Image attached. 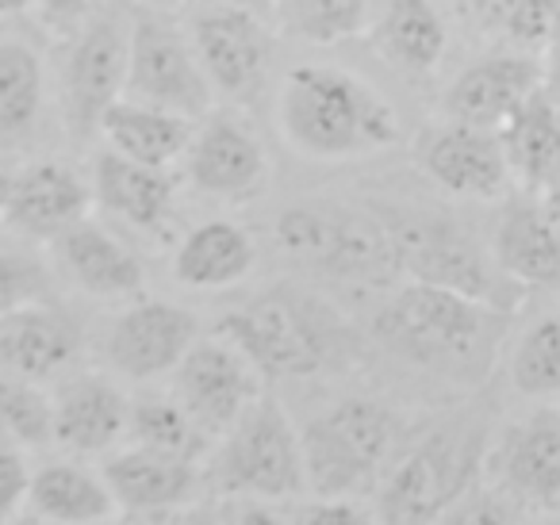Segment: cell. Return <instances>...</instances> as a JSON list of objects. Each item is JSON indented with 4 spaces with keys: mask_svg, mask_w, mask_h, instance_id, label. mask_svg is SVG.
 Segmentation results:
<instances>
[{
    "mask_svg": "<svg viewBox=\"0 0 560 525\" xmlns=\"http://www.w3.org/2000/svg\"><path fill=\"white\" fill-rule=\"evenodd\" d=\"M506 326L511 311L411 280L392 288L388 300L373 311L369 341L404 369L450 384H480L495 364Z\"/></svg>",
    "mask_w": 560,
    "mask_h": 525,
    "instance_id": "cell-1",
    "label": "cell"
},
{
    "mask_svg": "<svg viewBox=\"0 0 560 525\" xmlns=\"http://www.w3.org/2000/svg\"><path fill=\"white\" fill-rule=\"evenodd\" d=\"M215 334L249 357L265 384L338 376L353 369L369 346V334L335 303L300 284H272L223 311Z\"/></svg>",
    "mask_w": 560,
    "mask_h": 525,
    "instance_id": "cell-2",
    "label": "cell"
},
{
    "mask_svg": "<svg viewBox=\"0 0 560 525\" xmlns=\"http://www.w3.org/2000/svg\"><path fill=\"white\" fill-rule=\"evenodd\" d=\"M491 453V407L472 402L411 433L373 491L381 525H434L476 487Z\"/></svg>",
    "mask_w": 560,
    "mask_h": 525,
    "instance_id": "cell-3",
    "label": "cell"
},
{
    "mask_svg": "<svg viewBox=\"0 0 560 525\" xmlns=\"http://www.w3.org/2000/svg\"><path fill=\"white\" fill-rule=\"evenodd\" d=\"M280 131L315 162H350L399 142V116L342 66H296L280 85Z\"/></svg>",
    "mask_w": 560,
    "mask_h": 525,
    "instance_id": "cell-4",
    "label": "cell"
},
{
    "mask_svg": "<svg viewBox=\"0 0 560 525\" xmlns=\"http://www.w3.org/2000/svg\"><path fill=\"white\" fill-rule=\"evenodd\" d=\"M272 238L284 261L323 284L392 292L404 277L392 234L369 203L361 208L330 200L289 203L272 223Z\"/></svg>",
    "mask_w": 560,
    "mask_h": 525,
    "instance_id": "cell-5",
    "label": "cell"
},
{
    "mask_svg": "<svg viewBox=\"0 0 560 525\" xmlns=\"http://www.w3.org/2000/svg\"><path fill=\"white\" fill-rule=\"evenodd\" d=\"M411 438V422L373 395H342L300 425L312 494L373 499L376 483Z\"/></svg>",
    "mask_w": 560,
    "mask_h": 525,
    "instance_id": "cell-6",
    "label": "cell"
},
{
    "mask_svg": "<svg viewBox=\"0 0 560 525\" xmlns=\"http://www.w3.org/2000/svg\"><path fill=\"white\" fill-rule=\"evenodd\" d=\"M369 208L392 234L404 277L419 280V284L450 288V292L503 311H511L522 300V288L511 277H503L495 257L480 246V238L457 215L388 200H369Z\"/></svg>",
    "mask_w": 560,
    "mask_h": 525,
    "instance_id": "cell-7",
    "label": "cell"
},
{
    "mask_svg": "<svg viewBox=\"0 0 560 525\" xmlns=\"http://www.w3.org/2000/svg\"><path fill=\"white\" fill-rule=\"evenodd\" d=\"M203 479H208V499L292 502L307 491L300 425L280 407V399L261 395L219 438V445L203 460Z\"/></svg>",
    "mask_w": 560,
    "mask_h": 525,
    "instance_id": "cell-8",
    "label": "cell"
},
{
    "mask_svg": "<svg viewBox=\"0 0 560 525\" xmlns=\"http://www.w3.org/2000/svg\"><path fill=\"white\" fill-rule=\"evenodd\" d=\"M127 93L131 101L177 112L185 119H200L211 108V81L196 58L192 39L150 16H139L131 27Z\"/></svg>",
    "mask_w": 560,
    "mask_h": 525,
    "instance_id": "cell-9",
    "label": "cell"
},
{
    "mask_svg": "<svg viewBox=\"0 0 560 525\" xmlns=\"http://www.w3.org/2000/svg\"><path fill=\"white\" fill-rule=\"evenodd\" d=\"M196 341H200V318L192 311L170 300L139 295L131 300V307L112 318L104 334V361L116 376L150 384L177 372Z\"/></svg>",
    "mask_w": 560,
    "mask_h": 525,
    "instance_id": "cell-10",
    "label": "cell"
},
{
    "mask_svg": "<svg viewBox=\"0 0 560 525\" xmlns=\"http://www.w3.org/2000/svg\"><path fill=\"white\" fill-rule=\"evenodd\" d=\"M261 372L249 357L226 338H200L173 372V395L185 402L211 441H219L257 399H261Z\"/></svg>",
    "mask_w": 560,
    "mask_h": 525,
    "instance_id": "cell-11",
    "label": "cell"
},
{
    "mask_svg": "<svg viewBox=\"0 0 560 525\" xmlns=\"http://www.w3.org/2000/svg\"><path fill=\"white\" fill-rule=\"evenodd\" d=\"M127 58L131 35L116 16H101L73 43L62 66V119L73 142L101 135L104 116L119 104V93H127Z\"/></svg>",
    "mask_w": 560,
    "mask_h": 525,
    "instance_id": "cell-12",
    "label": "cell"
},
{
    "mask_svg": "<svg viewBox=\"0 0 560 525\" xmlns=\"http://www.w3.org/2000/svg\"><path fill=\"white\" fill-rule=\"evenodd\" d=\"M192 50L211 89L238 104H254L269 81L272 35L265 20L238 4H211L192 16Z\"/></svg>",
    "mask_w": 560,
    "mask_h": 525,
    "instance_id": "cell-13",
    "label": "cell"
},
{
    "mask_svg": "<svg viewBox=\"0 0 560 525\" xmlns=\"http://www.w3.org/2000/svg\"><path fill=\"white\" fill-rule=\"evenodd\" d=\"M185 177L196 192L223 203H249L269 188V154L234 116H211L185 150Z\"/></svg>",
    "mask_w": 560,
    "mask_h": 525,
    "instance_id": "cell-14",
    "label": "cell"
},
{
    "mask_svg": "<svg viewBox=\"0 0 560 525\" xmlns=\"http://www.w3.org/2000/svg\"><path fill=\"white\" fill-rule=\"evenodd\" d=\"M119 510H142V514H180L208 499L203 460L162 448L131 445L112 453L101 464Z\"/></svg>",
    "mask_w": 560,
    "mask_h": 525,
    "instance_id": "cell-15",
    "label": "cell"
},
{
    "mask_svg": "<svg viewBox=\"0 0 560 525\" xmlns=\"http://www.w3.org/2000/svg\"><path fill=\"white\" fill-rule=\"evenodd\" d=\"M81 349H85V334L78 315H70L55 300L32 303L16 315L0 318V372L9 376L47 384L78 364Z\"/></svg>",
    "mask_w": 560,
    "mask_h": 525,
    "instance_id": "cell-16",
    "label": "cell"
},
{
    "mask_svg": "<svg viewBox=\"0 0 560 525\" xmlns=\"http://www.w3.org/2000/svg\"><path fill=\"white\" fill-rule=\"evenodd\" d=\"M419 165L438 188L460 200H499L511 177L499 135L457 119L419 142Z\"/></svg>",
    "mask_w": 560,
    "mask_h": 525,
    "instance_id": "cell-17",
    "label": "cell"
},
{
    "mask_svg": "<svg viewBox=\"0 0 560 525\" xmlns=\"http://www.w3.org/2000/svg\"><path fill=\"white\" fill-rule=\"evenodd\" d=\"M499 491L534 510L560 506V410H534L495 445Z\"/></svg>",
    "mask_w": 560,
    "mask_h": 525,
    "instance_id": "cell-18",
    "label": "cell"
},
{
    "mask_svg": "<svg viewBox=\"0 0 560 525\" xmlns=\"http://www.w3.org/2000/svg\"><path fill=\"white\" fill-rule=\"evenodd\" d=\"M93 188L73 165L66 162H35L24 173H12V196L4 223L16 234L35 242L62 238L70 226L89 219Z\"/></svg>",
    "mask_w": 560,
    "mask_h": 525,
    "instance_id": "cell-19",
    "label": "cell"
},
{
    "mask_svg": "<svg viewBox=\"0 0 560 525\" xmlns=\"http://www.w3.org/2000/svg\"><path fill=\"white\" fill-rule=\"evenodd\" d=\"M131 399L101 372L62 380L55 395V441L73 456L112 453L127 438Z\"/></svg>",
    "mask_w": 560,
    "mask_h": 525,
    "instance_id": "cell-20",
    "label": "cell"
},
{
    "mask_svg": "<svg viewBox=\"0 0 560 525\" xmlns=\"http://www.w3.org/2000/svg\"><path fill=\"white\" fill-rule=\"evenodd\" d=\"M93 196L124 226L147 234V238H165L173 223L177 177L170 170H154V165L131 162L116 150H104L96 154Z\"/></svg>",
    "mask_w": 560,
    "mask_h": 525,
    "instance_id": "cell-21",
    "label": "cell"
},
{
    "mask_svg": "<svg viewBox=\"0 0 560 525\" xmlns=\"http://www.w3.org/2000/svg\"><path fill=\"white\" fill-rule=\"evenodd\" d=\"M55 261L73 288L96 300H139L147 288V269L131 246L89 219L55 238Z\"/></svg>",
    "mask_w": 560,
    "mask_h": 525,
    "instance_id": "cell-22",
    "label": "cell"
},
{
    "mask_svg": "<svg viewBox=\"0 0 560 525\" xmlns=\"http://www.w3.org/2000/svg\"><path fill=\"white\" fill-rule=\"evenodd\" d=\"M541 89V66L526 55H495L472 62L445 93V116L468 127H503L526 96Z\"/></svg>",
    "mask_w": 560,
    "mask_h": 525,
    "instance_id": "cell-23",
    "label": "cell"
},
{
    "mask_svg": "<svg viewBox=\"0 0 560 525\" xmlns=\"http://www.w3.org/2000/svg\"><path fill=\"white\" fill-rule=\"evenodd\" d=\"M257 269V242L234 219H208L180 238L173 280L188 292H226Z\"/></svg>",
    "mask_w": 560,
    "mask_h": 525,
    "instance_id": "cell-24",
    "label": "cell"
},
{
    "mask_svg": "<svg viewBox=\"0 0 560 525\" xmlns=\"http://www.w3.org/2000/svg\"><path fill=\"white\" fill-rule=\"evenodd\" d=\"M491 257L518 288L560 284V226L545 208L526 200L506 203L491 234Z\"/></svg>",
    "mask_w": 560,
    "mask_h": 525,
    "instance_id": "cell-25",
    "label": "cell"
},
{
    "mask_svg": "<svg viewBox=\"0 0 560 525\" xmlns=\"http://www.w3.org/2000/svg\"><path fill=\"white\" fill-rule=\"evenodd\" d=\"M27 510L55 525H104L119 514V502L104 471L81 460H47L32 476Z\"/></svg>",
    "mask_w": 560,
    "mask_h": 525,
    "instance_id": "cell-26",
    "label": "cell"
},
{
    "mask_svg": "<svg viewBox=\"0 0 560 525\" xmlns=\"http://www.w3.org/2000/svg\"><path fill=\"white\" fill-rule=\"evenodd\" d=\"M499 142L511 173H518L526 188H549L560 177V108L549 89H537L511 112L499 127Z\"/></svg>",
    "mask_w": 560,
    "mask_h": 525,
    "instance_id": "cell-27",
    "label": "cell"
},
{
    "mask_svg": "<svg viewBox=\"0 0 560 525\" xmlns=\"http://www.w3.org/2000/svg\"><path fill=\"white\" fill-rule=\"evenodd\" d=\"M101 135L108 139V147L116 154L142 165H154V170H170L188 150V142H192V119L142 101H119L104 116Z\"/></svg>",
    "mask_w": 560,
    "mask_h": 525,
    "instance_id": "cell-28",
    "label": "cell"
},
{
    "mask_svg": "<svg viewBox=\"0 0 560 525\" xmlns=\"http://www.w3.org/2000/svg\"><path fill=\"white\" fill-rule=\"evenodd\" d=\"M373 47L396 70L430 73L450 47V32L430 0H388V9L373 27Z\"/></svg>",
    "mask_w": 560,
    "mask_h": 525,
    "instance_id": "cell-29",
    "label": "cell"
},
{
    "mask_svg": "<svg viewBox=\"0 0 560 525\" xmlns=\"http://www.w3.org/2000/svg\"><path fill=\"white\" fill-rule=\"evenodd\" d=\"M47 73L27 43H0V150H24L39 135Z\"/></svg>",
    "mask_w": 560,
    "mask_h": 525,
    "instance_id": "cell-30",
    "label": "cell"
},
{
    "mask_svg": "<svg viewBox=\"0 0 560 525\" xmlns=\"http://www.w3.org/2000/svg\"><path fill=\"white\" fill-rule=\"evenodd\" d=\"M127 438H131L135 445L192 456V460H203L211 445V438L196 425V418L188 415L177 395H139V399H131Z\"/></svg>",
    "mask_w": 560,
    "mask_h": 525,
    "instance_id": "cell-31",
    "label": "cell"
},
{
    "mask_svg": "<svg viewBox=\"0 0 560 525\" xmlns=\"http://www.w3.org/2000/svg\"><path fill=\"white\" fill-rule=\"evenodd\" d=\"M284 32L315 47H335L365 32L369 0H277Z\"/></svg>",
    "mask_w": 560,
    "mask_h": 525,
    "instance_id": "cell-32",
    "label": "cell"
},
{
    "mask_svg": "<svg viewBox=\"0 0 560 525\" xmlns=\"http://www.w3.org/2000/svg\"><path fill=\"white\" fill-rule=\"evenodd\" d=\"M0 438L24 448H47L55 441V399L32 380L0 372Z\"/></svg>",
    "mask_w": 560,
    "mask_h": 525,
    "instance_id": "cell-33",
    "label": "cell"
},
{
    "mask_svg": "<svg viewBox=\"0 0 560 525\" xmlns=\"http://www.w3.org/2000/svg\"><path fill=\"white\" fill-rule=\"evenodd\" d=\"M511 384L522 395L560 392V315H545L522 334L511 357Z\"/></svg>",
    "mask_w": 560,
    "mask_h": 525,
    "instance_id": "cell-34",
    "label": "cell"
},
{
    "mask_svg": "<svg viewBox=\"0 0 560 525\" xmlns=\"http://www.w3.org/2000/svg\"><path fill=\"white\" fill-rule=\"evenodd\" d=\"M47 300H55V277L47 265L20 249H0V318Z\"/></svg>",
    "mask_w": 560,
    "mask_h": 525,
    "instance_id": "cell-35",
    "label": "cell"
},
{
    "mask_svg": "<svg viewBox=\"0 0 560 525\" xmlns=\"http://www.w3.org/2000/svg\"><path fill=\"white\" fill-rule=\"evenodd\" d=\"M499 27L518 47H545L560 39V0H511Z\"/></svg>",
    "mask_w": 560,
    "mask_h": 525,
    "instance_id": "cell-36",
    "label": "cell"
},
{
    "mask_svg": "<svg viewBox=\"0 0 560 525\" xmlns=\"http://www.w3.org/2000/svg\"><path fill=\"white\" fill-rule=\"evenodd\" d=\"M292 525H381L373 499H350V494H312L292 510Z\"/></svg>",
    "mask_w": 560,
    "mask_h": 525,
    "instance_id": "cell-37",
    "label": "cell"
},
{
    "mask_svg": "<svg viewBox=\"0 0 560 525\" xmlns=\"http://www.w3.org/2000/svg\"><path fill=\"white\" fill-rule=\"evenodd\" d=\"M518 502L506 491H468L460 502H453L434 525H514Z\"/></svg>",
    "mask_w": 560,
    "mask_h": 525,
    "instance_id": "cell-38",
    "label": "cell"
},
{
    "mask_svg": "<svg viewBox=\"0 0 560 525\" xmlns=\"http://www.w3.org/2000/svg\"><path fill=\"white\" fill-rule=\"evenodd\" d=\"M32 464L24 456V445L0 438V525L24 510L27 491H32Z\"/></svg>",
    "mask_w": 560,
    "mask_h": 525,
    "instance_id": "cell-39",
    "label": "cell"
},
{
    "mask_svg": "<svg viewBox=\"0 0 560 525\" xmlns=\"http://www.w3.org/2000/svg\"><path fill=\"white\" fill-rule=\"evenodd\" d=\"M215 506H219V525H292V517L284 510H277V502L215 499Z\"/></svg>",
    "mask_w": 560,
    "mask_h": 525,
    "instance_id": "cell-40",
    "label": "cell"
},
{
    "mask_svg": "<svg viewBox=\"0 0 560 525\" xmlns=\"http://www.w3.org/2000/svg\"><path fill=\"white\" fill-rule=\"evenodd\" d=\"M89 4H93V0H39L43 16H47L50 24H62V27H70V24H78V20H85Z\"/></svg>",
    "mask_w": 560,
    "mask_h": 525,
    "instance_id": "cell-41",
    "label": "cell"
},
{
    "mask_svg": "<svg viewBox=\"0 0 560 525\" xmlns=\"http://www.w3.org/2000/svg\"><path fill=\"white\" fill-rule=\"evenodd\" d=\"M185 514V510H180ZM180 514H142V510H119L104 525H180Z\"/></svg>",
    "mask_w": 560,
    "mask_h": 525,
    "instance_id": "cell-42",
    "label": "cell"
},
{
    "mask_svg": "<svg viewBox=\"0 0 560 525\" xmlns=\"http://www.w3.org/2000/svg\"><path fill=\"white\" fill-rule=\"evenodd\" d=\"M180 525H219V506L211 499L196 502V506H188L180 514Z\"/></svg>",
    "mask_w": 560,
    "mask_h": 525,
    "instance_id": "cell-43",
    "label": "cell"
},
{
    "mask_svg": "<svg viewBox=\"0 0 560 525\" xmlns=\"http://www.w3.org/2000/svg\"><path fill=\"white\" fill-rule=\"evenodd\" d=\"M545 211L552 215V223L560 226V177L549 185V196H545Z\"/></svg>",
    "mask_w": 560,
    "mask_h": 525,
    "instance_id": "cell-44",
    "label": "cell"
},
{
    "mask_svg": "<svg viewBox=\"0 0 560 525\" xmlns=\"http://www.w3.org/2000/svg\"><path fill=\"white\" fill-rule=\"evenodd\" d=\"M549 93H552V101H557V108H560V39H557V50H552V70H549Z\"/></svg>",
    "mask_w": 560,
    "mask_h": 525,
    "instance_id": "cell-45",
    "label": "cell"
},
{
    "mask_svg": "<svg viewBox=\"0 0 560 525\" xmlns=\"http://www.w3.org/2000/svg\"><path fill=\"white\" fill-rule=\"evenodd\" d=\"M215 4H238V9H249V12H257V16H265L272 0H215Z\"/></svg>",
    "mask_w": 560,
    "mask_h": 525,
    "instance_id": "cell-46",
    "label": "cell"
},
{
    "mask_svg": "<svg viewBox=\"0 0 560 525\" xmlns=\"http://www.w3.org/2000/svg\"><path fill=\"white\" fill-rule=\"evenodd\" d=\"M4 525H55V522H47V517H39L35 510H20L12 522H4Z\"/></svg>",
    "mask_w": 560,
    "mask_h": 525,
    "instance_id": "cell-47",
    "label": "cell"
},
{
    "mask_svg": "<svg viewBox=\"0 0 560 525\" xmlns=\"http://www.w3.org/2000/svg\"><path fill=\"white\" fill-rule=\"evenodd\" d=\"M9 196H12V173H0V219L9 211Z\"/></svg>",
    "mask_w": 560,
    "mask_h": 525,
    "instance_id": "cell-48",
    "label": "cell"
},
{
    "mask_svg": "<svg viewBox=\"0 0 560 525\" xmlns=\"http://www.w3.org/2000/svg\"><path fill=\"white\" fill-rule=\"evenodd\" d=\"M27 9V0H0V20L4 16H16V12Z\"/></svg>",
    "mask_w": 560,
    "mask_h": 525,
    "instance_id": "cell-49",
    "label": "cell"
},
{
    "mask_svg": "<svg viewBox=\"0 0 560 525\" xmlns=\"http://www.w3.org/2000/svg\"><path fill=\"white\" fill-rule=\"evenodd\" d=\"M150 4H177V0H150Z\"/></svg>",
    "mask_w": 560,
    "mask_h": 525,
    "instance_id": "cell-50",
    "label": "cell"
},
{
    "mask_svg": "<svg viewBox=\"0 0 560 525\" xmlns=\"http://www.w3.org/2000/svg\"><path fill=\"white\" fill-rule=\"evenodd\" d=\"M541 525H560V522H541Z\"/></svg>",
    "mask_w": 560,
    "mask_h": 525,
    "instance_id": "cell-51",
    "label": "cell"
}]
</instances>
